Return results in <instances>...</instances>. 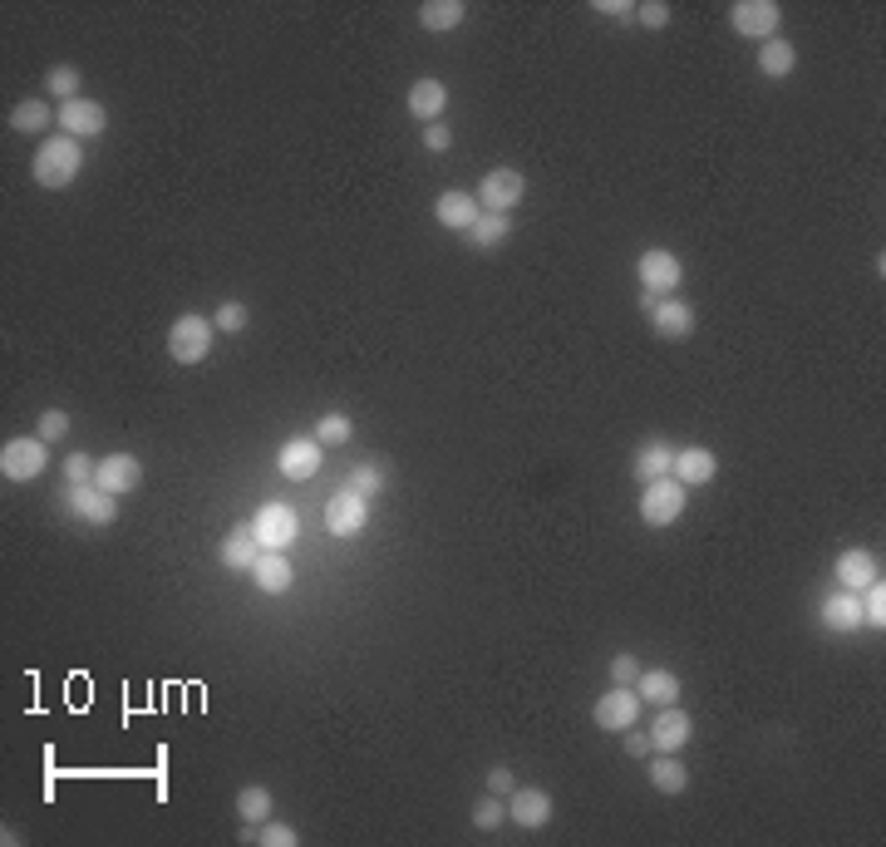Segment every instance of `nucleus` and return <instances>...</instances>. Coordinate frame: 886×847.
<instances>
[{"label":"nucleus","instance_id":"1","mask_svg":"<svg viewBox=\"0 0 886 847\" xmlns=\"http://www.w3.org/2000/svg\"><path fill=\"white\" fill-rule=\"evenodd\" d=\"M79 168H85V149H79V139H69V133H50L30 158L35 183L50 188V193H60V188L75 183Z\"/></svg>","mask_w":886,"mask_h":847},{"label":"nucleus","instance_id":"2","mask_svg":"<svg viewBox=\"0 0 886 847\" xmlns=\"http://www.w3.org/2000/svg\"><path fill=\"white\" fill-rule=\"evenodd\" d=\"M213 341H217V325L207 321V316L188 311L172 321L168 331V355L178 360V365H203L207 355H213Z\"/></svg>","mask_w":886,"mask_h":847},{"label":"nucleus","instance_id":"3","mask_svg":"<svg viewBox=\"0 0 886 847\" xmlns=\"http://www.w3.org/2000/svg\"><path fill=\"white\" fill-rule=\"evenodd\" d=\"M635 271H641V306H651V300H660V296H675V291L684 286V261L665 247L641 252Z\"/></svg>","mask_w":886,"mask_h":847},{"label":"nucleus","instance_id":"4","mask_svg":"<svg viewBox=\"0 0 886 847\" xmlns=\"http://www.w3.org/2000/svg\"><path fill=\"white\" fill-rule=\"evenodd\" d=\"M684 508H690V488H684L680 478H655V483H645V493H641V523H645V527H670V523H680Z\"/></svg>","mask_w":886,"mask_h":847},{"label":"nucleus","instance_id":"5","mask_svg":"<svg viewBox=\"0 0 886 847\" xmlns=\"http://www.w3.org/2000/svg\"><path fill=\"white\" fill-rule=\"evenodd\" d=\"M252 532H257L261 552H291V542L300 537V517L291 503H267L252 517Z\"/></svg>","mask_w":886,"mask_h":847},{"label":"nucleus","instance_id":"6","mask_svg":"<svg viewBox=\"0 0 886 847\" xmlns=\"http://www.w3.org/2000/svg\"><path fill=\"white\" fill-rule=\"evenodd\" d=\"M50 469V444L44 439H5L0 449V473L11 483H30Z\"/></svg>","mask_w":886,"mask_h":847},{"label":"nucleus","instance_id":"7","mask_svg":"<svg viewBox=\"0 0 886 847\" xmlns=\"http://www.w3.org/2000/svg\"><path fill=\"white\" fill-rule=\"evenodd\" d=\"M779 21H783L779 0H734V11H729V25H734L744 40H758V44L779 35Z\"/></svg>","mask_w":886,"mask_h":847},{"label":"nucleus","instance_id":"8","mask_svg":"<svg viewBox=\"0 0 886 847\" xmlns=\"http://www.w3.org/2000/svg\"><path fill=\"white\" fill-rule=\"evenodd\" d=\"M483 193H478V207L483 213H513V207H523L527 197V178L517 168H492L483 172Z\"/></svg>","mask_w":886,"mask_h":847},{"label":"nucleus","instance_id":"9","mask_svg":"<svg viewBox=\"0 0 886 847\" xmlns=\"http://www.w3.org/2000/svg\"><path fill=\"white\" fill-rule=\"evenodd\" d=\"M641 705L645 700L635 695V685H611L606 695L596 700V709H591V719H596L601 730H611V734H626L635 719H641Z\"/></svg>","mask_w":886,"mask_h":847},{"label":"nucleus","instance_id":"10","mask_svg":"<svg viewBox=\"0 0 886 847\" xmlns=\"http://www.w3.org/2000/svg\"><path fill=\"white\" fill-rule=\"evenodd\" d=\"M69 513L89 527H108L118 523V498L104 493L99 483H69Z\"/></svg>","mask_w":886,"mask_h":847},{"label":"nucleus","instance_id":"11","mask_svg":"<svg viewBox=\"0 0 886 847\" xmlns=\"http://www.w3.org/2000/svg\"><path fill=\"white\" fill-rule=\"evenodd\" d=\"M645 316H651V331L660 335V341H690L694 335V306L680 296H660L645 306Z\"/></svg>","mask_w":886,"mask_h":847},{"label":"nucleus","instance_id":"12","mask_svg":"<svg viewBox=\"0 0 886 847\" xmlns=\"http://www.w3.org/2000/svg\"><path fill=\"white\" fill-rule=\"evenodd\" d=\"M108 129V108L99 104V99H69V104H60V133H69V139H99V133Z\"/></svg>","mask_w":886,"mask_h":847},{"label":"nucleus","instance_id":"13","mask_svg":"<svg viewBox=\"0 0 886 847\" xmlns=\"http://www.w3.org/2000/svg\"><path fill=\"white\" fill-rule=\"evenodd\" d=\"M94 483L104 488V493H114V498H129L133 488L143 483V463L133 459V453H108V459H99Z\"/></svg>","mask_w":886,"mask_h":847},{"label":"nucleus","instance_id":"14","mask_svg":"<svg viewBox=\"0 0 886 847\" xmlns=\"http://www.w3.org/2000/svg\"><path fill=\"white\" fill-rule=\"evenodd\" d=\"M321 463H325V449L316 439H286L277 449V469L286 473L291 483H306V478H316L321 473Z\"/></svg>","mask_w":886,"mask_h":847},{"label":"nucleus","instance_id":"15","mask_svg":"<svg viewBox=\"0 0 886 847\" xmlns=\"http://www.w3.org/2000/svg\"><path fill=\"white\" fill-rule=\"evenodd\" d=\"M651 740H655V754H680L694 740V719L680 705H660V715L651 724Z\"/></svg>","mask_w":886,"mask_h":847},{"label":"nucleus","instance_id":"16","mask_svg":"<svg viewBox=\"0 0 886 847\" xmlns=\"http://www.w3.org/2000/svg\"><path fill=\"white\" fill-rule=\"evenodd\" d=\"M364 523H370V503H364L360 493H350V488H341V493L325 503V527H331L335 537L364 532Z\"/></svg>","mask_w":886,"mask_h":847},{"label":"nucleus","instance_id":"17","mask_svg":"<svg viewBox=\"0 0 886 847\" xmlns=\"http://www.w3.org/2000/svg\"><path fill=\"white\" fill-rule=\"evenodd\" d=\"M508 818H513L517 827H527V833H532V827H547L552 823V794H547V788H527L523 783V788L508 794Z\"/></svg>","mask_w":886,"mask_h":847},{"label":"nucleus","instance_id":"18","mask_svg":"<svg viewBox=\"0 0 886 847\" xmlns=\"http://www.w3.org/2000/svg\"><path fill=\"white\" fill-rule=\"evenodd\" d=\"M715 473H719L715 449H705V444L675 449V469H670V478H680L684 488H705V483H715Z\"/></svg>","mask_w":886,"mask_h":847},{"label":"nucleus","instance_id":"19","mask_svg":"<svg viewBox=\"0 0 886 847\" xmlns=\"http://www.w3.org/2000/svg\"><path fill=\"white\" fill-rule=\"evenodd\" d=\"M833 577H837V587L843 591H862V587H872V581L882 577V562H876L866 548H847L843 557L833 562Z\"/></svg>","mask_w":886,"mask_h":847},{"label":"nucleus","instance_id":"20","mask_svg":"<svg viewBox=\"0 0 886 847\" xmlns=\"http://www.w3.org/2000/svg\"><path fill=\"white\" fill-rule=\"evenodd\" d=\"M222 567L227 572H252L257 567V557H261V542H257V532H252V523H236L232 532L222 537Z\"/></svg>","mask_w":886,"mask_h":847},{"label":"nucleus","instance_id":"21","mask_svg":"<svg viewBox=\"0 0 886 847\" xmlns=\"http://www.w3.org/2000/svg\"><path fill=\"white\" fill-rule=\"evenodd\" d=\"M818 616H822V626H827V631L847 636V631H857V626H862V596H857V591H827Z\"/></svg>","mask_w":886,"mask_h":847},{"label":"nucleus","instance_id":"22","mask_svg":"<svg viewBox=\"0 0 886 847\" xmlns=\"http://www.w3.org/2000/svg\"><path fill=\"white\" fill-rule=\"evenodd\" d=\"M252 581H257V591H267V596H286L291 581H296V567H291L286 552H261L257 567H252Z\"/></svg>","mask_w":886,"mask_h":847},{"label":"nucleus","instance_id":"23","mask_svg":"<svg viewBox=\"0 0 886 847\" xmlns=\"http://www.w3.org/2000/svg\"><path fill=\"white\" fill-rule=\"evenodd\" d=\"M478 213H483V207H478V197H473V193H444V197L434 203L438 227H449V232H463V236H468V227L478 222Z\"/></svg>","mask_w":886,"mask_h":847},{"label":"nucleus","instance_id":"24","mask_svg":"<svg viewBox=\"0 0 886 847\" xmlns=\"http://www.w3.org/2000/svg\"><path fill=\"white\" fill-rule=\"evenodd\" d=\"M444 108H449V85H444V79H419V85L409 89V114H414L419 124H438Z\"/></svg>","mask_w":886,"mask_h":847},{"label":"nucleus","instance_id":"25","mask_svg":"<svg viewBox=\"0 0 886 847\" xmlns=\"http://www.w3.org/2000/svg\"><path fill=\"white\" fill-rule=\"evenodd\" d=\"M635 478L641 483H655V478H670V469H675V444H665V439H651V444H641L635 449Z\"/></svg>","mask_w":886,"mask_h":847},{"label":"nucleus","instance_id":"26","mask_svg":"<svg viewBox=\"0 0 886 847\" xmlns=\"http://www.w3.org/2000/svg\"><path fill=\"white\" fill-rule=\"evenodd\" d=\"M463 21H468V5H463V0H424V5H419V25L434 35L459 30Z\"/></svg>","mask_w":886,"mask_h":847},{"label":"nucleus","instance_id":"27","mask_svg":"<svg viewBox=\"0 0 886 847\" xmlns=\"http://www.w3.org/2000/svg\"><path fill=\"white\" fill-rule=\"evenodd\" d=\"M50 124H60V108H50V99H21L11 108L15 133H50Z\"/></svg>","mask_w":886,"mask_h":847},{"label":"nucleus","instance_id":"28","mask_svg":"<svg viewBox=\"0 0 886 847\" xmlns=\"http://www.w3.org/2000/svg\"><path fill=\"white\" fill-rule=\"evenodd\" d=\"M793 69H798V50H793L788 40H763L758 44V75H769V79H788Z\"/></svg>","mask_w":886,"mask_h":847},{"label":"nucleus","instance_id":"29","mask_svg":"<svg viewBox=\"0 0 886 847\" xmlns=\"http://www.w3.org/2000/svg\"><path fill=\"white\" fill-rule=\"evenodd\" d=\"M651 783L660 794L680 798L684 788H690V769L680 763V754H651Z\"/></svg>","mask_w":886,"mask_h":847},{"label":"nucleus","instance_id":"30","mask_svg":"<svg viewBox=\"0 0 886 847\" xmlns=\"http://www.w3.org/2000/svg\"><path fill=\"white\" fill-rule=\"evenodd\" d=\"M513 236V217L508 213H478V222L468 227V242L478 252H492V247H502Z\"/></svg>","mask_w":886,"mask_h":847},{"label":"nucleus","instance_id":"31","mask_svg":"<svg viewBox=\"0 0 886 847\" xmlns=\"http://www.w3.org/2000/svg\"><path fill=\"white\" fill-rule=\"evenodd\" d=\"M635 695H641L645 705H675V700H680V676H675V670H641Z\"/></svg>","mask_w":886,"mask_h":847},{"label":"nucleus","instance_id":"32","mask_svg":"<svg viewBox=\"0 0 886 847\" xmlns=\"http://www.w3.org/2000/svg\"><path fill=\"white\" fill-rule=\"evenodd\" d=\"M236 818L252 827H261L271 818V788H261V783H246L242 794H236Z\"/></svg>","mask_w":886,"mask_h":847},{"label":"nucleus","instance_id":"33","mask_svg":"<svg viewBox=\"0 0 886 847\" xmlns=\"http://www.w3.org/2000/svg\"><path fill=\"white\" fill-rule=\"evenodd\" d=\"M350 434H355V424L345 414H321L316 419V434L310 439L321 444V449H341V444H350Z\"/></svg>","mask_w":886,"mask_h":847},{"label":"nucleus","instance_id":"34","mask_svg":"<svg viewBox=\"0 0 886 847\" xmlns=\"http://www.w3.org/2000/svg\"><path fill=\"white\" fill-rule=\"evenodd\" d=\"M345 488H350V493H360L364 503H374V498L385 493V469H380V463H360V469L350 473V483H345Z\"/></svg>","mask_w":886,"mask_h":847},{"label":"nucleus","instance_id":"35","mask_svg":"<svg viewBox=\"0 0 886 847\" xmlns=\"http://www.w3.org/2000/svg\"><path fill=\"white\" fill-rule=\"evenodd\" d=\"M857 596H862V626H872V631H882V626H886V581L876 577L872 587H862V591H857Z\"/></svg>","mask_w":886,"mask_h":847},{"label":"nucleus","instance_id":"36","mask_svg":"<svg viewBox=\"0 0 886 847\" xmlns=\"http://www.w3.org/2000/svg\"><path fill=\"white\" fill-rule=\"evenodd\" d=\"M44 89H50V99H60V104L79 99V69L75 65H54L50 75H44Z\"/></svg>","mask_w":886,"mask_h":847},{"label":"nucleus","instance_id":"37","mask_svg":"<svg viewBox=\"0 0 886 847\" xmlns=\"http://www.w3.org/2000/svg\"><path fill=\"white\" fill-rule=\"evenodd\" d=\"M502 823H508V798L488 794V798H478V804H473V827L492 833V827H502Z\"/></svg>","mask_w":886,"mask_h":847},{"label":"nucleus","instance_id":"38","mask_svg":"<svg viewBox=\"0 0 886 847\" xmlns=\"http://www.w3.org/2000/svg\"><path fill=\"white\" fill-rule=\"evenodd\" d=\"M246 321H252L246 300H222V306H217V316H213V325H217L222 335H242V331H246Z\"/></svg>","mask_w":886,"mask_h":847},{"label":"nucleus","instance_id":"39","mask_svg":"<svg viewBox=\"0 0 886 847\" xmlns=\"http://www.w3.org/2000/svg\"><path fill=\"white\" fill-rule=\"evenodd\" d=\"M69 434V414L65 409H44L40 414V424H35V439H44V444H60Z\"/></svg>","mask_w":886,"mask_h":847},{"label":"nucleus","instance_id":"40","mask_svg":"<svg viewBox=\"0 0 886 847\" xmlns=\"http://www.w3.org/2000/svg\"><path fill=\"white\" fill-rule=\"evenodd\" d=\"M257 843H261V847H296L300 833H296L291 823H271V818H267V823L257 827Z\"/></svg>","mask_w":886,"mask_h":847},{"label":"nucleus","instance_id":"41","mask_svg":"<svg viewBox=\"0 0 886 847\" xmlns=\"http://www.w3.org/2000/svg\"><path fill=\"white\" fill-rule=\"evenodd\" d=\"M670 21H675V11L665 5V0H645V5H635V25H645V30H665Z\"/></svg>","mask_w":886,"mask_h":847},{"label":"nucleus","instance_id":"42","mask_svg":"<svg viewBox=\"0 0 886 847\" xmlns=\"http://www.w3.org/2000/svg\"><path fill=\"white\" fill-rule=\"evenodd\" d=\"M635 680H641V660L630 651H620L616 660H611V685H635Z\"/></svg>","mask_w":886,"mask_h":847},{"label":"nucleus","instance_id":"43","mask_svg":"<svg viewBox=\"0 0 886 847\" xmlns=\"http://www.w3.org/2000/svg\"><path fill=\"white\" fill-rule=\"evenodd\" d=\"M94 469H99V459H89V453H69L65 459V478L69 483H94Z\"/></svg>","mask_w":886,"mask_h":847},{"label":"nucleus","instance_id":"44","mask_svg":"<svg viewBox=\"0 0 886 847\" xmlns=\"http://www.w3.org/2000/svg\"><path fill=\"white\" fill-rule=\"evenodd\" d=\"M517 788V773L508 769V763H492L488 769V794H498V798H508Z\"/></svg>","mask_w":886,"mask_h":847},{"label":"nucleus","instance_id":"45","mask_svg":"<svg viewBox=\"0 0 886 847\" xmlns=\"http://www.w3.org/2000/svg\"><path fill=\"white\" fill-rule=\"evenodd\" d=\"M626 754H630V759H651V754H655V740L630 724V730H626Z\"/></svg>","mask_w":886,"mask_h":847},{"label":"nucleus","instance_id":"46","mask_svg":"<svg viewBox=\"0 0 886 847\" xmlns=\"http://www.w3.org/2000/svg\"><path fill=\"white\" fill-rule=\"evenodd\" d=\"M449 143H453L449 124H424V149L428 153H449Z\"/></svg>","mask_w":886,"mask_h":847},{"label":"nucleus","instance_id":"47","mask_svg":"<svg viewBox=\"0 0 886 847\" xmlns=\"http://www.w3.org/2000/svg\"><path fill=\"white\" fill-rule=\"evenodd\" d=\"M596 15H611V21H635V5H630V0H596Z\"/></svg>","mask_w":886,"mask_h":847}]
</instances>
